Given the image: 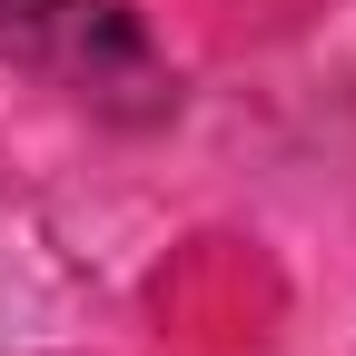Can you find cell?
<instances>
[{
  "label": "cell",
  "mask_w": 356,
  "mask_h": 356,
  "mask_svg": "<svg viewBox=\"0 0 356 356\" xmlns=\"http://www.w3.org/2000/svg\"><path fill=\"white\" fill-rule=\"evenodd\" d=\"M0 60L60 79L79 99H119V109H159L168 89L129 0H0Z\"/></svg>",
  "instance_id": "6da1fadb"
}]
</instances>
